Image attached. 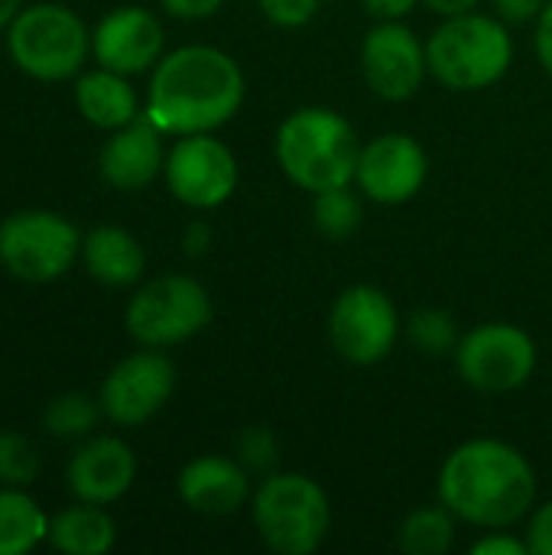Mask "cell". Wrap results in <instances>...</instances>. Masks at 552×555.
Returning <instances> with one entry per match:
<instances>
[{"mask_svg": "<svg viewBox=\"0 0 552 555\" xmlns=\"http://www.w3.org/2000/svg\"><path fill=\"white\" fill-rule=\"evenodd\" d=\"M254 527L267 550L280 555L316 553L332 527L325 491L296 472H273L254 494Z\"/></svg>", "mask_w": 552, "mask_h": 555, "instance_id": "cell-5", "label": "cell"}, {"mask_svg": "<svg viewBox=\"0 0 552 555\" xmlns=\"http://www.w3.org/2000/svg\"><path fill=\"white\" fill-rule=\"evenodd\" d=\"M166 13L182 16V20H205L221 10L224 0H159Z\"/></svg>", "mask_w": 552, "mask_h": 555, "instance_id": "cell-33", "label": "cell"}, {"mask_svg": "<svg viewBox=\"0 0 552 555\" xmlns=\"http://www.w3.org/2000/svg\"><path fill=\"white\" fill-rule=\"evenodd\" d=\"M117 543V527L101 504H81L49 520V546L65 555H104Z\"/></svg>", "mask_w": 552, "mask_h": 555, "instance_id": "cell-21", "label": "cell"}, {"mask_svg": "<svg viewBox=\"0 0 552 555\" xmlns=\"http://www.w3.org/2000/svg\"><path fill=\"white\" fill-rule=\"evenodd\" d=\"M264 13L277 23V26H306L316 10H319V0H260Z\"/></svg>", "mask_w": 552, "mask_h": 555, "instance_id": "cell-29", "label": "cell"}, {"mask_svg": "<svg viewBox=\"0 0 552 555\" xmlns=\"http://www.w3.org/2000/svg\"><path fill=\"white\" fill-rule=\"evenodd\" d=\"M455 367L475 390L508 393L530 380L537 367V345L511 322H485L459 338Z\"/></svg>", "mask_w": 552, "mask_h": 555, "instance_id": "cell-9", "label": "cell"}, {"mask_svg": "<svg viewBox=\"0 0 552 555\" xmlns=\"http://www.w3.org/2000/svg\"><path fill=\"white\" fill-rule=\"evenodd\" d=\"M85 270L104 286H133L146 270V254L140 241L114 224H101L81 237Z\"/></svg>", "mask_w": 552, "mask_h": 555, "instance_id": "cell-19", "label": "cell"}, {"mask_svg": "<svg viewBox=\"0 0 552 555\" xmlns=\"http://www.w3.org/2000/svg\"><path fill=\"white\" fill-rule=\"evenodd\" d=\"M42 459L36 446L20 433H0V485L29 488L39 478Z\"/></svg>", "mask_w": 552, "mask_h": 555, "instance_id": "cell-26", "label": "cell"}, {"mask_svg": "<svg viewBox=\"0 0 552 555\" xmlns=\"http://www.w3.org/2000/svg\"><path fill=\"white\" fill-rule=\"evenodd\" d=\"M179 498L195 514H234L251 498V472L238 459L198 455L179 472Z\"/></svg>", "mask_w": 552, "mask_h": 555, "instance_id": "cell-18", "label": "cell"}, {"mask_svg": "<svg viewBox=\"0 0 552 555\" xmlns=\"http://www.w3.org/2000/svg\"><path fill=\"white\" fill-rule=\"evenodd\" d=\"M429 72L452 91H482L514 62L511 33L498 16H449L426 42Z\"/></svg>", "mask_w": 552, "mask_h": 555, "instance_id": "cell-4", "label": "cell"}, {"mask_svg": "<svg viewBox=\"0 0 552 555\" xmlns=\"http://www.w3.org/2000/svg\"><path fill=\"white\" fill-rule=\"evenodd\" d=\"M176 390V367L159 348L137 351L111 367L101 384V410L114 426H143L153 420Z\"/></svg>", "mask_w": 552, "mask_h": 555, "instance_id": "cell-11", "label": "cell"}, {"mask_svg": "<svg viewBox=\"0 0 552 555\" xmlns=\"http://www.w3.org/2000/svg\"><path fill=\"white\" fill-rule=\"evenodd\" d=\"M20 10H23V0H0V33H7V26L13 23Z\"/></svg>", "mask_w": 552, "mask_h": 555, "instance_id": "cell-38", "label": "cell"}, {"mask_svg": "<svg viewBox=\"0 0 552 555\" xmlns=\"http://www.w3.org/2000/svg\"><path fill=\"white\" fill-rule=\"evenodd\" d=\"M537 501V475L524 452L498 439H472L459 446L439 472V504L455 520L482 530H508L521 524Z\"/></svg>", "mask_w": 552, "mask_h": 555, "instance_id": "cell-2", "label": "cell"}, {"mask_svg": "<svg viewBox=\"0 0 552 555\" xmlns=\"http://www.w3.org/2000/svg\"><path fill=\"white\" fill-rule=\"evenodd\" d=\"M429 163L423 146L407 133H381L361 146L355 182L358 189L381 205L410 202L426 182Z\"/></svg>", "mask_w": 552, "mask_h": 555, "instance_id": "cell-14", "label": "cell"}, {"mask_svg": "<svg viewBox=\"0 0 552 555\" xmlns=\"http://www.w3.org/2000/svg\"><path fill=\"white\" fill-rule=\"evenodd\" d=\"M101 413H104L101 400H94L88 393H62L46 406L42 429L55 439H81L98 426Z\"/></svg>", "mask_w": 552, "mask_h": 555, "instance_id": "cell-24", "label": "cell"}, {"mask_svg": "<svg viewBox=\"0 0 552 555\" xmlns=\"http://www.w3.org/2000/svg\"><path fill=\"white\" fill-rule=\"evenodd\" d=\"M81 257L78 228L59 211L29 208L0 221V267L23 283H52Z\"/></svg>", "mask_w": 552, "mask_h": 555, "instance_id": "cell-7", "label": "cell"}, {"mask_svg": "<svg viewBox=\"0 0 552 555\" xmlns=\"http://www.w3.org/2000/svg\"><path fill=\"white\" fill-rule=\"evenodd\" d=\"M550 0H495V10L501 20H511V23H527V20H537L543 13Z\"/></svg>", "mask_w": 552, "mask_h": 555, "instance_id": "cell-32", "label": "cell"}, {"mask_svg": "<svg viewBox=\"0 0 552 555\" xmlns=\"http://www.w3.org/2000/svg\"><path fill=\"white\" fill-rule=\"evenodd\" d=\"M420 0H364L368 13H374L377 20H403L407 13H413Z\"/></svg>", "mask_w": 552, "mask_h": 555, "instance_id": "cell-35", "label": "cell"}, {"mask_svg": "<svg viewBox=\"0 0 552 555\" xmlns=\"http://www.w3.org/2000/svg\"><path fill=\"white\" fill-rule=\"evenodd\" d=\"M400 550L407 555H442L455 543V514L439 504V507H423L413 511L397 537Z\"/></svg>", "mask_w": 552, "mask_h": 555, "instance_id": "cell-23", "label": "cell"}, {"mask_svg": "<svg viewBox=\"0 0 552 555\" xmlns=\"http://www.w3.org/2000/svg\"><path fill=\"white\" fill-rule=\"evenodd\" d=\"M163 23L143 10V7H117L91 33V52L101 68L120 72V75H140L146 68H156L163 59Z\"/></svg>", "mask_w": 552, "mask_h": 555, "instance_id": "cell-15", "label": "cell"}, {"mask_svg": "<svg viewBox=\"0 0 552 555\" xmlns=\"http://www.w3.org/2000/svg\"><path fill=\"white\" fill-rule=\"evenodd\" d=\"M211 322L208 289L182 273H169L140 286L127 306V332L143 348H169L189 341Z\"/></svg>", "mask_w": 552, "mask_h": 555, "instance_id": "cell-8", "label": "cell"}, {"mask_svg": "<svg viewBox=\"0 0 552 555\" xmlns=\"http://www.w3.org/2000/svg\"><path fill=\"white\" fill-rule=\"evenodd\" d=\"M49 540V517L23 488L0 485V555L33 553Z\"/></svg>", "mask_w": 552, "mask_h": 555, "instance_id": "cell-22", "label": "cell"}, {"mask_svg": "<svg viewBox=\"0 0 552 555\" xmlns=\"http://www.w3.org/2000/svg\"><path fill=\"white\" fill-rule=\"evenodd\" d=\"M244 101L241 65L215 46H182L163 55L146 91V117L176 137L211 133Z\"/></svg>", "mask_w": 552, "mask_h": 555, "instance_id": "cell-1", "label": "cell"}, {"mask_svg": "<svg viewBox=\"0 0 552 555\" xmlns=\"http://www.w3.org/2000/svg\"><path fill=\"white\" fill-rule=\"evenodd\" d=\"M361 143L355 127L329 107H303L277 130V163L306 192L319 195L355 182Z\"/></svg>", "mask_w": 552, "mask_h": 555, "instance_id": "cell-3", "label": "cell"}, {"mask_svg": "<svg viewBox=\"0 0 552 555\" xmlns=\"http://www.w3.org/2000/svg\"><path fill=\"white\" fill-rule=\"evenodd\" d=\"M537 55H540L543 68L552 75V0L537 16Z\"/></svg>", "mask_w": 552, "mask_h": 555, "instance_id": "cell-34", "label": "cell"}, {"mask_svg": "<svg viewBox=\"0 0 552 555\" xmlns=\"http://www.w3.org/2000/svg\"><path fill=\"white\" fill-rule=\"evenodd\" d=\"M400 335V315L394 299L377 286L345 289L329 312V338L351 364H377L387 358Z\"/></svg>", "mask_w": 552, "mask_h": 555, "instance_id": "cell-10", "label": "cell"}, {"mask_svg": "<svg viewBox=\"0 0 552 555\" xmlns=\"http://www.w3.org/2000/svg\"><path fill=\"white\" fill-rule=\"evenodd\" d=\"M433 13H439V16H462V13H472L475 7H478V0H423Z\"/></svg>", "mask_w": 552, "mask_h": 555, "instance_id": "cell-36", "label": "cell"}, {"mask_svg": "<svg viewBox=\"0 0 552 555\" xmlns=\"http://www.w3.org/2000/svg\"><path fill=\"white\" fill-rule=\"evenodd\" d=\"M208 244H211V231H208L205 224H192V228L185 231V250H189V254H202Z\"/></svg>", "mask_w": 552, "mask_h": 555, "instance_id": "cell-37", "label": "cell"}, {"mask_svg": "<svg viewBox=\"0 0 552 555\" xmlns=\"http://www.w3.org/2000/svg\"><path fill=\"white\" fill-rule=\"evenodd\" d=\"M7 52L29 78L65 81L81 72L91 52V33L75 10L62 3H33L7 26Z\"/></svg>", "mask_w": 552, "mask_h": 555, "instance_id": "cell-6", "label": "cell"}, {"mask_svg": "<svg viewBox=\"0 0 552 555\" xmlns=\"http://www.w3.org/2000/svg\"><path fill=\"white\" fill-rule=\"evenodd\" d=\"M312 218L319 224L322 234L329 237H348L361 228V202L348 192V185L342 189H329V192H319L316 195V205H312Z\"/></svg>", "mask_w": 552, "mask_h": 555, "instance_id": "cell-25", "label": "cell"}, {"mask_svg": "<svg viewBox=\"0 0 552 555\" xmlns=\"http://www.w3.org/2000/svg\"><path fill=\"white\" fill-rule=\"evenodd\" d=\"M407 332H410V341L420 351H426V354H446V351H455L459 348L455 322L442 309H423V312H416L410 319Z\"/></svg>", "mask_w": 552, "mask_h": 555, "instance_id": "cell-27", "label": "cell"}, {"mask_svg": "<svg viewBox=\"0 0 552 555\" xmlns=\"http://www.w3.org/2000/svg\"><path fill=\"white\" fill-rule=\"evenodd\" d=\"M137 478V459L127 442L114 436L88 439L65 468V485L81 504H114Z\"/></svg>", "mask_w": 552, "mask_h": 555, "instance_id": "cell-16", "label": "cell"}, {"mask_svg": "<svg viewBox=\"0 0 552 555\" xmlns=\"http://www.w3.org/2000/svg\"><path fill=\"white\" fill-rule=\"evenodd\" d=\"M472 553L475 555H527L530 553V546H527V540H521V537H508V533L491 530L485 540H478V543L472 546Z\"/></svg>", "mask_w": 552, "mask_h": 555, "instance_id": "cell-31", "label": "cell"}, {"mask_svg": "<svg viewBox=\"0 0 552 555\" xmlns=\"http://www.w3.org/2000/svg\"><path fill=\"white\" fill-rule=\"evenodd\" d=\"M98 166L104 182L120 192L146 189L166 166L163 130L146 114L133 117L130 124L111 130V140L101 146Z\"/></svg>", "mask_w": 552, "mask_h": 555, "instance_id": "cell-17", "label": "cell"}, {"mask_svg": "<svg viewBox=\"0 0 552 555\" xmlns=\"http://www.w3.org/2000/svg\"><path fill=\"white\" fill-rule=\"evenodd\" d=\"M364 78L384 101H407L420 91L429 62L420 36L400 20H384L374 26L361 46Z\"/></svg>", "mask_w": 552, "mask_h": 555, "instance_id": "cell-13", "label": "cell"}, {"mask_svg": "<svg viewBox=\"0 0 552 555\" xmlns=\"http://www.w3.org/2000/svg\"><path fill=\"white\" fill-rule=\"evenodd\" d=\"M527 546H530V555H552V501L530 517Z\"/></svg>", "mask_w": 552, "mask_h": 555, "instance_id": "cell-30", "label": "cell"}, {"mask_svg": "<svg viewBox=\"0 0 552 555\" xmlns=\"http://www.w3.org/2000/svg\"><path fill=\"white\" fill-rule=\"evenodd\" d=\"M280 459V446L277 436L267 426H251L238 436V462L251 472V475H273Z\"/></svg>", "mask_w": 552, "mask_h": 555, "instance_id": "cell-28", "label": "cell"}, {"mask_svg": "<svg viewBox=\"0 0 552 555\" xmlns=\"http://www.w3.org/2000/svg\"><path fill=\"white\" fill-rule=\"evenodd\" d=\"M75 104H78L81 117L101 130H117V127L130 124L133 117H140L137 91L130 88L127 75L101 68V65L94 72H85L75 81Z\"/></svg>", "mask_w": 552, "mask_h": 555, "instance_id": "cell-20", "label": "cell"}, {"mask_svg": "<svg viewBox=\"0 0 552 555\" xmlns=\"http://www.w3.org/2000/svg\"><path fill=\"white\" fill-rule=\"evenodd\" d=\"M163 172L169 192L189 208H218L238 189V159L211 133L179 137Z\"/></svg>", "mask_w": 552, "mask_h": 555, "instance_id": "cell-12", "label": "cell"}]
</instances>
